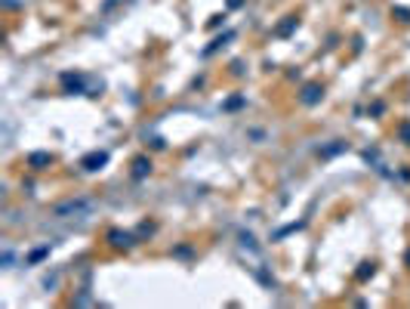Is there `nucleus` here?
Returning a JSON list of instances; mask_svg holds the SVG:
<instances>
[{"label":"nucleus","instance_id":"obj_1","mask_svg":"<svg viewBox=\"0 0 410 309\" xmlns=\"http://www.w3.org/2000/svg\"><path fill=\"white\" fill-rule=\"evenodd\" d=\"M93 201L90 198H68V201H59L53 207V216H59V220H71V216H87L90 211H93Z\"/></svg>","mask_w":410,"mask_h":309},{"label":"nucleus","instance_id":"obj_2","mask_svg":"<svg viewBox=\"0 0 410 309\" xmlns=\"http://www.w3.org/2000/svg\"><path fill=\"white\" fill-rule=\"evenodd\" d=\"M108 244L117 247V250H130L136 244V238H133V232H121V229H111L108 232Z\"/></svg>","mask_w":410,"mask_h":309},{"label":"nucleus","instance_id":"obj_3","mask_svg":"<svg viewBox=\"0 0 410 309\" xmlns=\"http://www.w3.org/2000/svg\"><path fill=\"white\" fill-rule=\"evenodd\" d=\"M108 164V152H93V155H87L80 161L83 170H102V167Z\"/></svg>","mask_w":410,"mask_h":309},{"label":"nucleus","instance_id":"obj_4","mask_svg":"<svg viewBox=\"0 0 410 309\" xmlns=\"http://www.w3.org/2000/svg\"><path fill=\"white\" fill-rule=\"evenodd\" d=\"M321 96H324V90L318 87V83H308L299 99H303V105H315V102H321Z\"/></svg>","mask_w":410,"mask_h":309},{"label":"nucleus","instance_id":"obj_5","mask_svg":"<svg viewBox=\"0 0 410 309\" xmlns=\"http://www.w3.org/2000/svg\"><path fill=\"white\" fill-rule=\"evenodd\" d=\"M148 173H152V161H148L145 155H139L136 161H133V177L142 179V177H148Z\"/></svg>","mask_w":410,"mask_h":309},{"label":"nucleus","instance_id":"obj_6","mask_svg":"<svg viewBox=\"0 0 410 309\" xmlns=\"http://www.w3.org/2000/svg\"><path fill=\"white\" fill-rule=\"evenodd\" d=\"M28 164L34 167V170H44L46 164H53V155H46V152H37V155H31V158H28Z\"/></svg>","mask_w":410,"mask_h":309},{"label":"nucleus","instance_id":"obj_7","mask_svg":"<svg viewBox=\"0 0 410 309\" xmlns=\"http://www.w3.org/2000/svg\"><path fill=\"white\" fill-rule=\"evenodd\" d=\"M62 83H65V90H83V78L80 74H62Z\"/></svg>","mask_w":410,"mask_h":309},{"label":"nucleus","instance_id":"obj_8","mask_svg":"<svg viewBox=\"0 0 410 309\" xmlns=\"http://www.w3.org/2000/svg\"><path fill=\"white\" fill-rule=\"evenodd\" d=\"M367 275H373V263H361V269H358V278H367Z\"/></svg>","mask_w":410,"mask_h":309},{"label":"nucleus","instance_id":"obj_9","mask_svg":"<svg viewBox=\"0 0 410 309\" xmlns=\"http://www.w3.org/2000/svg\"><path fill=\"white\" fill-rule=\"evenodd\" d=\"M46 254H49V250H46V247H40V250H34V254H31V257H28V263H37V260H40V257H46Z\"/></svg>","mask_w":410,"mask_h":309},{"label":"nucleus","instance_id":"obj_10","mask_svg":"<svg viewBox=\"0 0 410 309\" xmlns=\"http://www.w3.org/2000/svg\"><path fill=\"white\" fill-rule=\"evenodd\" d=\"M407 263H410V254H407Z\"/></svg>","mask_w":410,"mask_h":309}]
</instances>
